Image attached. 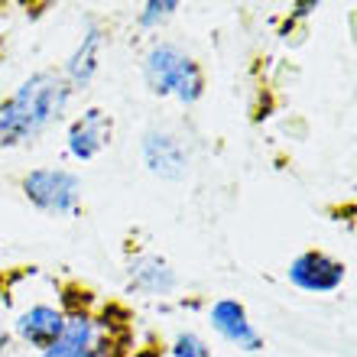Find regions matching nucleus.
I'll list each match as a JSON object with an SVG mask.
<instances>
[{"instance_id":"7ed1b4c3","label":"nucleus","mask_w":357,"mask_h":357,"mask_svg":"<svg viewBox=\"0 0 357 357\" xmlns=\"http://www.w3.org/2000/svg\"><path fill=\"white\" fill-rule=\"evenodd\" d=\"M20 192L36 208L39 215L49 218H72L82 208V176L66 166H36L20 176Z\"/></svg>"},{"instance_id":"f257e3e1","label":"nucleus","mask_w":357,"mask_h":357,"mask_svg":"<svg viewBox=\"0 0 357 357\" xmlns=\"http://www.w3.org/2000/svg\"><path fill=\"white\" fill-rule=\"evenodd\" d=\"M72 85L62 68H39L26 75L7 98H0V153L20 150L52 130L72 107Z\"/></svg>"},{"instance_id":"39448f33","label":"nucleus","mask_w":357,"mask_h":357,"mask_svg":"<svg viewBox=\"0 0 357 357\" xmlns=\"http://www.w3.org/2000/svg\"><path fill=\"white\" fill-rule=\"evenodd\" d=\"M114 143V117L104 107H82L66 127V153L75 162H91Z\"/></svg>"},{"instance_id":"f03ea898","label":"nucleus","mask_w":357,"mask_h":357,"mask_svg":"<svg viewBox=\"0 0 357 357\" xmlns=\"http://www.w3.org/2000/svg\"><path fill=\"white\" fill-rule=\"evenodd\" d=\"M143 82L156 98H172L178 104H195L205 94V72L195 62L192 52L172 43V39H156L146 46L140 62Z\"/></svg>"},{"instance_id":"0eeeda50","label":"nucleus","mask_w":357,"mask_h":357,"mask_svg":"<svg viewBox=\"0 0 357 357\" xmlns=\"http://www.w3.org/2000/svg\"><path fill=\"white\" fill-rule=\"evenodd\" d=\"M104 46H107V29L98 23V20H88L82 26V36H78L75 49L68 52L66 66H62V75L72 85V91H85L91 88V82L101 72V59H104Z\"/></svg>"},{"instance_id":"f8f14e48","label":"nucleus","mask_w":357,"mask_h":357,"mask_svg":"<svg viewBox=\"0 0 357 357\" xmlns=\"http://www.w3.org/2000/svg\"><path fill=\"white\" fill-rule=\"evenodd\" d=\"M169 357H211V348L195 331H178L169 344Z\"/></svg>"},{"instance_id":"20e7f679","label":"nucleus","mask_w":357,"mask_h":357,"mask_svg":"<svg viewBox=\"0 0 357 357\" xmlns=\"http://www.w3.org/2000/svg\"><path fill=\"white\" fill-rule=\"evenodd\" d=\"M66 328V305L62 299H33L29 305L13 312L10 319V335L20 348L43 354L59 341Z\"/></svg>"},{"instance_id":"6e6552de","label":"nucleus","mask_w":357,"mask_h":357,"mask_svg":"<svg viewBox=\"0 0 357 357\" xmlns=\"http://www.w3.org/2000/svg\"><path fill=\"white\" fill-rule=\"evenodd\" d=\"M348 270L341 260L321 254V250H305L289 264V282L296 289L309 292V296H331L341 289Z\"/></svg>"},{"instance_id":"ddd939ff","label":"nucleus","mask_w":357,"mask_h":357,"mask_svg":"<svg viewBox=\"0 0 357 357\" xmlns=\"http://www.w3.org/2000/svg\"><path fill=\"white\" fill-rule=\"evenodd\" d=\"M10 344H13V335H10V321L3 319V312H0V357L10 351Z\"/></svg>"},{"instance_id":"9d476101","label":"nucleus","mask_w":357,"mask_h":357,"mask_svg":"<svg viewBox=\"0 0 357 357\" xmlns=\"http://www.w3.org/2000/svg\"><path fill=\"white\" fill-rule=\"evenodd\" d=\"M123 273H127V289L150 299H162L178 289V273L160 254H133Z\"/></svg>"},{"instance_id":"1a4fd4ad","label":"nucleus","mask_w":357,"mask_h":357,"mask_svg":"<svg viewBox=\"0 0 357 357\" xmlns=\"http://www.w3.org/2000/svg\"><path fill=\"white\" fill-rule=\"evenodd\" d=\"M208 321H211V328H215L227 344H234V348L247 351V354H254V351L264 348L260 331L254 328V321H250L247 309L237 299H227L225 296V299L211 302V309H208Z\"/></svg>"},{"instance_id":"4468645a","label":"nucleus","mask_w":357,"mask_h":357,"mask_svg":"<svg viewBox=\"0 0 357 357\" xmlns=\"http://www.w3.org/2000/svg\"><path fill=\"white\" fill-rule=\"evenodd\" d=\"M133 357H156V351H150V354H133Z\"/></svg>"},{"instance_id":"9b49d317","label":"nucleus","mask_w":357,"mask_h":357,"mask_svg":"<svg viewBox=\"0 0 357 357\" xmlns=\"http://www.w3.org/2000/svg\"><path fill=\"white\" fill-rule=\"evenodd\" d=\"M176 10H178L176 0H150V3H143V7L137 10V26L153 33V29L166 26V23L176 17Z\"/></svg>"},{"instance_id":"423d86ee","label":"nucleus","mask_w":357,"mask_h":357,"mask_svg":"<svg viewBox=\"0 0 357 357\" xmlns=\"http://www.w3.org/2000/svg\"><path fill=\"white\" fill-rule=\"evenodd\" d=\"M140 156L146 172L156 178H166V182H178V178L188 176V166H192V153H188L185 140L178 133L166 130V127H150V130L140 137Z\"/></svg>"}]
</instances>
